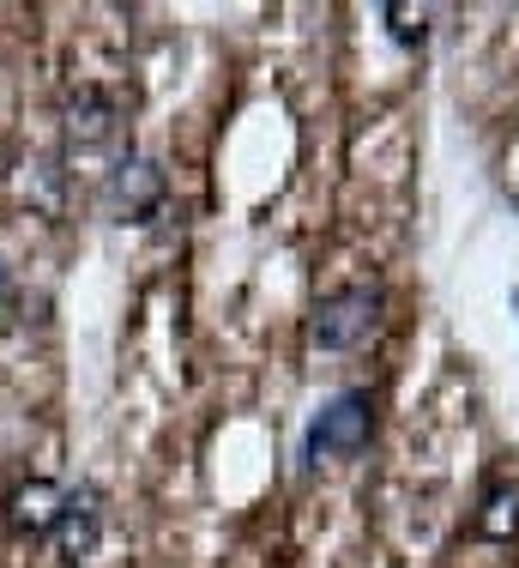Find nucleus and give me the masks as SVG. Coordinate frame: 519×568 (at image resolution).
Masks as SVG:
<instances>
[{"label": "nucleus", "mask_w": 519, "mask_h": 568, "mask_svg": "<svg viewBox=\"0 0 519 568\" xmlns=\"http://www.w3.org/2000/svg\"><path fill=\"white\" fill-rule=\"evenodd\" d=\"M513 303H519V291H513Z\"/></svg>", "instance_id": "nucleus-9"}, {"label": "nucleus", "mask_w": 519, "mask_h": 568, "mask_svg": "<svg viewBox=\"0 0 519 568\" xmlns=\"http://www.w3.org/2000/svg\"><path fill=\"white\" fill-rule=\"evenodd\" d=\"M54 557L61 568H79L98 557L103 545V490H91V484H79V490L61 496V520H54Z\"/></svg>", "instance_id": "nucleus-5"}, {"label": "nucleus", "mask_w": 519, "mask_h": 568, "mask_svg": "<svg viewBox=\"0 0 519 568\" xmlns=\"http://www.w3.org/2000/svg\"><path fill=\"white\" fill-rule=\"evenodd\" d=\"M380 327V284H345V291L314 303V345L320 351H357Z\"/></svg>", "instance_id": "nucleus-3"}, {"label": "nucleus", "mask_w": 519, "mask_h": 568, "mask_svg": "<svg viewBox=\"0 0 519 568\" xmlns=\"http://www.w3.org/2000/svg\"><path fill=\"white\" fill-rule=\"evenodd\" d=\"M380 19H387V37L399 49H423V43H429V19H435V12L429 7H405V0H387Z\"/></svg>", "instance_id": "nucleus-8"}, {"label": "nucleus", "mask_w": 519, "mask_h": 568, "mask_svg": "<svg viewBox=\"0 0 519 568\" xmlns=\"http://www.w3.org/2000/svg\"><path fill=\"white\" fill-rule=\"evenodd\" d=\"M519 526V478H496L484 496V514H477V532L484 538H513Z\"/></svg>", "instance_id": "nucleus-7"}, {"label": "nucleus", "mask_w": 519, "mask_h": 568, "mask_svg": "<svg viewBox=\"0 0 519 568\" xmlns=\"http://www.w3.org/2000/svg\"><path fill=\"white\" fill-rule=\"evenodd\" d=\"M513 200H519V194H513Z\"/></svg>", "instance_id": "nucleus-10"}, {"label": "nucleus", "mask_w": 519, "mask_h": 568, "mask_svg": "<svg viewBox=\"0 0 519 568\" xmlns=\"http://www.w3.org/2000/svg\"><path fill=\"white\" fill-rule=\"evenodd\" d=\"M61 484H49V478H24V484H12V496H7V532L12 538H49L54 532V520H61Z\"/></svg>", "instance_id": "nucleus-6"}, {"label": "nucleus", "mask_w": 519, "mask_h": 568, "mask_svg": "<svg viewBox=\"0 0 519 568\" xmlns=\"http://www.w3.org/2000/svg\"><path fill=\"white\" fill-rule=\"evenodd\" d=\"M163 194H170V175H163L157 158L128 152V158L109 164L103 206H109V219H115V224H152L157 206H163Z\"/></svg>", "instance_id": "nucleus-4"}, {"label": "nucleus", "mask_w": 519, "mask_h": 568, "mask_svg": "<svg viewBox=\"0 0 519 568\" xmlns=\"http://www.w3.org/2000/svg\"><path fill=\"white\" fill-rule=\"evenodd\" d=\"M121 128V103L109 98L103 85H79L73 98L61 103V158L67 164H91L115 145Z\"/></svg>", "instance_id": "nucleus-2"}, {"label": "nucleus", "mask_w": 519, "mask_h": 568, "mask_svg": "<svg viewBox=\"0 0 519 568\" xmlns=\"http://www.w3.org/2000/svg\"><path fill=\"white\" fill-rule=\"evenodd\" d=\"M375 442V399L363 387H345L338 399L320 405V417L308 424V442H303V459L320 466V459H350Z\"/></svg>", "instance_id": "nucleus-1"}]
</instances>
